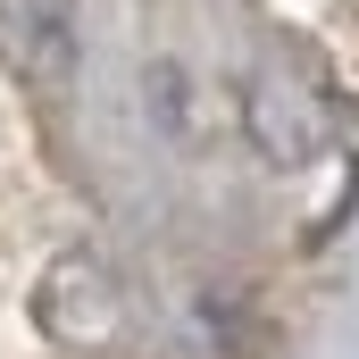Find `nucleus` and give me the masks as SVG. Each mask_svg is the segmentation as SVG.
<instances>
[{
  "instance_id": "1",
  "label": "nucleus",
  "mask_w": 359,
  "mask_h": 359,
  "mask_svg": "<svg viewBox=\"0 0 359 359\" xmlns=\"http://www.w3.org/2000/svg\"><path fill=\"white\" fill-rule=\"evenodd\" d=\"M0 59L25 76V84L59 92L76 76V25H67V0H0Z\"/></svg>"
}]
</instances>
